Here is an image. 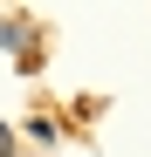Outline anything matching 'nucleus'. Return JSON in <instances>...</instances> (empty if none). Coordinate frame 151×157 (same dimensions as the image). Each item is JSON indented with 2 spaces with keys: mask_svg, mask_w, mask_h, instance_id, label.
I'll list each match as a JSON object with an SVG mask.
<instances>
[{
  "mask_svg": "<svg viewBox=\"0 0 151 157\" xmlns=\"http://www.w3.org/2000/svg\"><path fill=\"white\" fill-rule=\"evenodd\" d=\"M0 48H14V55H28V28H21V21H7V14H0Z\"/></svg>",
  "mask_w": 151,
  "mask_h": 157,
  "instance_id": "obj_1",
  "label": "nucleus"
},
{
  "mask_svg": "<svg viewBox=\"0 0 151 157\" xmlns=\"http://www.w3.org/2000/svg\"><path fill=\"white\" fill-rule=\"evenodd\" d=\"M0 157H14V137H7V123H0Z\"/></svg>",
  "mask_w": 151,
  "mask_h": 157,
  "instance_id": "obj_2",
  "label": "nucleus"
}]
</instances>
